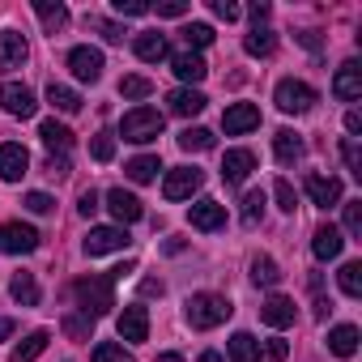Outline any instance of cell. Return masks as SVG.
<instances>
[{
	"mask_svg": "<svg viewBox=\"0 0 362 362\" xmlns=\"http://www.w3.org/2000/svg\"><path fill=\"white\" fill-rule=\"evenodd\" d=\"M273 47H277V35H273V30H264V26H256V30L243 39V52H247V56H260V60H264V56H273Z\"/></svg>",
	"mask_w": 362,
	"mask_h": 362,
	"instance_id": "32",
	"label": "cell"
},
{
	"mask_svg": "<svg viewBox=\"0 0 362 362\" xmlns=\"http://www.w3.org/2000/svg\"><path fill=\"white\" fill-rule=\"evenodd\" d=\"M298 43H303V47H311V52H320V35H311V30H307V35H298Z\"/></svg>",
	"mask_w": 362,
	"mask_h": 362,
	"instance_id": "57",
	"label": "cell"
},
{
	"mask_svg": "<svg viewBox=\"0 0 362 362\" xmlns=\"http://www.w3.org/2000/svg\"><path fill=\"white\" fill-rule=\"evenodd\" d=\"M132 52H136L145 64H158V60H166V35H158V30H141V35L132 39Z\"/></svg>",
	"mask_w": 362,
	"mask_h": 362,
	"instance_id": "23",
	"label": "cell"
},
{
	"mask_svg": "<svg viewBox=\"0 0 362 362\" xmlns=\"http://www.w3.org/2000/svg\"><path fill=\"white\" fill-rule=\"evenodd\" d=\"M77 209H81L86 218H90V214H98V192H94V188H90V192H81V201H77Z\"/></svg>",
	"mask_w": 362,
	"mask_h": 362,
	"instance_id": "52",
	"label": "cell"
},
{
	"mask_svg": "<svg viewBox=\"0 0 362 362\" xmlns=\"http://www.w3.org/2000/svg\"><path fill=\"white\" fill-rule=\"evenodd\" d=\"M111 286H115V281H111V277H98V273L81 277V281L73 286V294H77V303H81V315H90V320L107 315V311L115 307V290H111Z\"/></svg>",
	"mask_w": 362,
	"mask_h": 362,
	"instance_id": "1",
	"label": "cell"
},
{
	"mask_svg": "<svg viewBox=\"0 0 362 362\" xmlns=\"http://www.w3.org/2000/svg\"><path fill=\"white\" fill-rule=\"evenodd\" d=\"M128 273H136V260H124V264H119V269H111L107 277H111V281H124Z\"/></svg>",
	"mask_w": 362,
	"mask_h": 362,
	"instance_id": "53",
	"label": "cell"
},
{
	"mask_svg": "<svg viewBox=\"0 0 362 362\" xmlns=\"http://www.w3.org/2000/svg\"><path fill=\"white\" fill-rule=\"evenodd\" d=\"M22 205H26L30 214H52V209H56V201H52L47 192H26V201H22Z\"/></svg>",
	"mask_w": 362,
	"mask_h": 362,
	"instance_id": "49",
	"label": "cell"
},
{
	"mask_svg": "<svg viewBox=\"0 0 362 362\" xmlns=\"http://www.w3.org/2000/svg\"><path fill=\"white\" fill-rule=\"evenodd\" d=\"M47 341H52V337H47V328H35V332H30V337L13 349V362H35V358L47 349Z\"/></svg>",
	"mask_w": 362,
	"mask_h": 362,
	"instance_id": "33",
	"label": "cell"
},
{
	"mask_svg": "<svg viewBox=\"0 0 362 362\" xmlns=\"http://www.w3.org/2000/svg\"><path fill=\"white\" fill-rule=\"evenodd\" d=\"M205 94L201 90H192V86H184V90H175L170 98H166V107H170V115H184V119H192V115H201L205 111Z\"/></svg>",
	"mask_w": 362,
	"mask_h": 362,
	"instance_id": "21",
	"label": "cell"
},
{
	"mask_svg": "<svg viewBox=\"0 0 362 362\" xmlns=\"http://www.w3.org/2000/svg\"><path fill=\"white\" fill-rule=\"evenodd\" d=\"M197 362H226V358H222V354H214V349H205V354H201Z\"/></svg>",
	"mask_w": 362,
	"mask_h": 362,
	"instance_id": "59",
	"label": "cell"
},
{
	"mask_svg": "<svg viewBox=\"0 0 362 362\" xmlns=\"http://www.w3.org/2000/svg\"><path fill=\"white\" fill-rule=\"evenodd\" d=\"M345 128H349V132H362V115H358V111H349V115H345Z\"/></svg>",
	"mask_w": 362,
	"mask_h": 362,
	"instance_id": "58",
	"label": "cell"
},
{
	"mask_svg": "<svg viewBox=\"0 0 362 362\" xmlns=\"http://www.w3.org/2000/svg\"><path fill=\"white\" fill-rule=\"evenodd\" d=\"M230 298H222V294H192L188 303H184V315H188V324L192 328H218V324H226L230 320Z\"/></svg>",
	"mask_w": 362,
	"mask_h": 362,
	"instance_id": "2",
	"label": "cell"
},
{
	"mask_svg": "<svg viewBox=\"0 0 362 362\" xmlns=\"http://www.w3.org/2000/svg\"><path fill=\"white\" fill-rule=\"evenodd\" d=\"M43 170H47V175H52V179H69V158H64V153H60V158H56V153H52V158H47V162H43Z\"/></svg>",
	"mask_w": 362,
	"mask_h": 362,
	"instance_id": "50",
	"label": "cell"
},
{
	"mask_svg": "<svg viewBox=\"0 0 362 362\" xmlns=\"http://www.w3.org/2000/svg\"><path fill=\"white\" fill-rule=\"evenodd\" d=\"M252 281H256V286H277V281H281L277 260H273V256H256V260H252Z\"/></svg>",
	"mask_w": 362,
	"mask_h": 362,
	"instance_id": "34",
	"label": "cell"
},
{
	"mask_svg": "<svg viewBox=\"0 0 362 362\" xmlns=\"http://www.w3.org/2000/svg\"><path fill=\"white\" fill-rule=\"evenodd\" d=\"M332 94H337L341 103L362 98V69H358V60H345V64L337 69V77H332Z\"/></svg>",
	"mask_w": 362,
	"mask_h": 362,
	"instance_id": "14",
	"label": "cell"
},
{
	"mask_svg": "<svg viewBox=\"0 0 362 362\" xmlns=\"http://www.w3.org/2000/svg\"><path fill=\"white\" fill-rule=\"evenodd\" d=\"M341 158H345V166L362 179V149H358V141H354V136H345V141H341Z\"/></svg>",
	"mask_w": 362,
	"mask_h": 362,
	"instance_id": "44",
	"label": "cell"
},
{
	"mask_svg": "<svg viewBox=\"0 0 362 362\" xmlns=\"http://www.w3.org/2000/svg\"><path fill=\"white\" fill-rule=\"evenodd\" d=\"M9 332H13V320H0V341H5Z\"/></svg>",
	"mask_w": 362,
	"mask_h": 362,
	"instance_id": "60",
	"label": "cell"
},
{
	"mask_svg": "<svg viewBox=\"0 0 362 362\" xmlns=\"http://www.w3.org/2000/svg\"><path fill=\"white\" fill-rule=\"evenodd\" d=\"M119 337L124 341H145L149 337V311L141 303H132V307L119 311Z\"/></svg>",
	"mask_w": 362,
	"mask_h": 362,
	"instance_id": "19",
	"label": "cell"
},
{
	"mask_svg": "<svg viewBox=\"0 0 362 362\" xmlns=\"http://www.w3.org/2000/svg\"><path fill=\"white\" fill-rule=\"evenodd\" d=\"M328 349H332L337 358H354V354H358V328H354V324H337V328L328 332Z\"/></svg>",
	"mask_w": 362,
	"mask_h": 362,
	"instance_id": "26",
	"label": "cell"
},
{
	"mask_svg": "<svg viewBox=\"0 0 362 362\" xmlns=\"http://www.w3.org/2000/svg\"><path fill=\"white\" fill-rule=\"evenodd\" d=\"M162 111L158 107H132L128 115H124V124H119V136L124 141H132V145H149V141H158L162 136Z\"/></svg>",
	"mask_w": 362,
	"mask_h": 362,
	"instance_id": "3",
	"label": "cell"
},
{
	"mask_svg": "<svg viewBox=\"0 0 362 362\" xmlns=\"http://www.w3.org/2000/svg\"><path fill=\"white\" fill-rule=\"evenodd\" d=\"M90 328H94V320H90V315H64V332H69V337L86 341V337H90Z\"/></svg>",
	"mask_w": 362,
	"mask_h": 362,
	"instance_id": "46",
	"label": "cell"
},
{
	"mask_svg": "<svg viewBox=\"0 0 362 362\" xmlns=\"http://www.w3.org/2000/svg\"><path fill=\"white\" fill-rule=\"evenodd\" d=\"M222 128H226V136H243V132L260 128V107H252V103H235V107H226Z\"/></svg>",
	"mask_w": 362,
	"mask_h": 362,
	"instance_id": "11",
	"label": "cell"
},
{
	"mask_svg": "<svg viewBox=\"0 0 362 362\" xmlns=\"http://www.w3.org/2000/svg\"><path fill=\"white\" fill-rule=\"evenodd\" d=\"M247 13H252V22H256V26H260V22H264V18H269V0H256V5H252V9H247Z\"/></svg>",
	"mask_w": 362,
	"mask_h": 362,
	"instance_id": "56",
	"label": "cell"
},
{
	"mask_svg": "<svg viewBox=\"0 0 362 362\" xmlns=\"http://www.w3.org/2000/svg\"><path fill=\"white\" fill-rule=\"evenodd\" d=\"M39 136H43V145H47L52 153H69V149H73V132H69V124H60V119H43Z\"/></svg>",
	"mask_w": 362,
	"mask_h": 362,
	"instance_id": "25",
	"label": "cell"
},
{
	"mask_svg": "<svg viewBox=\"0 0 362 362\" xmlns=\"http://www.w3.org/2000/svg\"><path fill=\"white\" fill-rule=\"evenodd\" d=\"M170 69H175L179 81H188V86H192V81H205V73H209V64H205L197 52H175V56H170Z\"/></svg>",
	"mask_w": 362,
	"mask_h": 362,
	"instance_id": "22",
	"label": "cell"
},
{
	"mask_svg": "<svg viewBox=\"0 0 362 362\" xmlns=\"http://www.w3.org/2000/svg\"><path fill=\"white\" fill-rule=\"evenodd\" d=\"M158 9V18H184L188 13V0H158V5H149V13Z\"/></svg>",
	"mask_w": 362,
	"mask_h": 362,
	"instance_id": "48",
	"label": "cell"
},
{
	"mask_svg": "<svg viewBox=\"0 0 362 362\" xmlns=\"http://www.w3.org/2000/svg\"><path fill=\"white\" fill-rule=\"evenodd\" d=\"M86 26H90V30H98L107 43H124V26L107 22V18H94V13H90V18H86Z\"/></svg>",
	"mask_w": 362,
	"mask_h": 362,
	"instance_id": "38",
	"label": "cell"
},
{
	"mask_svg": "<svg viewBox=\"0 0 362 362\" xmlns=\"http://www.w3.org/2000/svg\"><path fill=\"white\" fill-rule=\"evenodd\" d=\"M47 103H52L60 115H77V111H81V94H77V90H69V86H60V81H52V86H47Z\"/></svg>",
	"mask_w": 362,
	"mask_h": 362,
	"instance_id": "27",
	"label": "cell"
},
{
	"mask_svg": "<svg viewBox=\"0 0 362 362\" xmlns=\"http://www.w3.org/2000/svg\"><path fill=\"white\" fill-rule=\"evenodd\" d=\"M69 69H73L77 81H98L107 64H103V52L98 47H73L69 52Z\"/></svg>",
	"mask_w": 362,
	"mask_h": 362,
	"instance_id": "9",
	"label": "cell"
},
{
	"mask_svg": "<svg viewBox=\"0 0 362 362\" xmlns=\"http://www.w3.org/2000/svg\"><path fill=\"white\" fill-rule=\"evenodd\" d=\"M111 9L119 18H145L149 13V0H111Z\"/></svg>",
	"mask_w": 362,
	"mask_h": 362,
	"instance_id": "45",
	"label": "cell"
},
{
	"mask_svg": "<svg viewBox=\"0 0 362 362\" xmlns=\"http://www.w3.org/2000/svg\"><path fill=\"white\" fill-rule=\"evenodd\" d=\"M26 56H30V47L18 30H0V69H22Z\"/></svg>",
	"mask_w": 362,
	"mask_h": 362,
	"instance_id": "20",
	"label": "cell"
},
{
	"mask_svg": "<svg viewBox=\"0 0 362 362\" xmlns=\"http://www.w3.org/2000/svg\"><path fill=\"white\" fill-rule=\"evenodd\" d=\"M26 166H30V153H26V145H0V179L5 184H18V179L26 175Z\"/></svg>",
	"mask_w": 362,
	"mask_h": 362,
	"instance_id": "15",
	"label": "cell"
},
{
	"mask_svg": "<svg viewBox=\"0 0 362 362\" xmlns=\"http://www.w3.org/2000/svg\"><path fill=\"white\" fill-rule=\"evenodd\" d=\"M341 247H345V235H341L337 226H320V230L311 235V252H315V260H320V264L337 260V256H341Z\"/></svg>",
	"mask_w": 362,
	"mask_h": 362,
	"instance_id": "18",
	"label": "cell"
},
{
	"mask_svg": "<svg viewBox=\"0 0 362 362\" xmlns=\"http://www.w3.org/2000/svg\"><path fill=\"white\" fill-rule=\"evenodd\" d=\"M162 290H166V286H162L158 277H145V281H141V294H145V298H153V294H162Z\"/></svg>",
	"mask_w": 362,
	"mask_h": 362,
	"instance_id": "54",
	"label": "cell"
},
{
	"mask_svg": "<svg viewBox=\"0 0 362 362\" xmlns=\"http://www.w3.org/2000/svg\"><path fill=\"white\" fill-rule=\"evenodd\" d=\"M107 209H111V218H115L119 226H132V222L145 218L141 201H136L132 192H124V188H111V192H107Z\"/></svg>",
	"mask_w": 362,
	"mask_h": 362,
	"instance_id": "12",
	"label": "cell"
},
{
	"mask_svg": "<svg viewBox=\"0 0 362 362\" xmlns=\"http://www.w3.org/2000/svg\"><path fill=\"white\" fill-rule=\"evenodd\" d=\"M286 354H290V345H286V341H277V337H273V341H269V358H273V362H281V358H286Z\"/></svg>",
	"mask_w": 362,
	"mask_h": 362,
	"instance_id": "55",
	"label": "cell"
},
{
	"mask_svg": "<svg viewBox=\"0 0 362 362\" xmlns=\"http://www.w3.org/2000/svg\"><path fill=\"white\" fill-rule=\"evenodd\" d=\"M307 197H311V205H320V209L341 205V179H337V175H307Z\"/></svg>",
	"mask_w": 362,
	"mask_h": 362,
	"instance_id": "10",
	"label": "cell"
},
{
	"mask_svg": "<svg viewBox=\"0 0 362 362\" xmlns=\"http://www.w3.org/2000/svg\"><path fill=\"white\" fill-rule=\"evenodd\" d=\"M264 218V192H247L243 197V226H256Z\"/></svg>",
	"mask_w": 362,
	"mask_h": 362,
	"instance_id": "41",
	"label": "cell"
},
{
	"mask_svg": "<svg viewBox=\"0 0 362 362\" xmlns=\"http://www.w3.org/2000/svg\"><path fill=\"white\" fill-rule=\"evenodd\" d=\"M90 153H94V162H111L115 158V132H98L90 141Z\"/></svg>",
	"mask_w": 362,
	"mask_h": 362,
	"instance_id": "40",
	"label": "cell"
},
{
	"mask_svg": "<svg viewBox=\"0 0 362 362\" xmlns=\"http://www.w3.org/2000/svg\"><path fill=\"white\" fill-rule=\"evenodd\" d=\"M345 235H362V201H349L345 205Z\"/></svg>",
	"mask_w": 362,
	"mask_h": 362,
	"instance_id": "47",
	"label": "cell"
},
{
	"mask_svg": "<svg viewBox=\"0 0 362 362\" xmlns=\"http://www.w3.org/2000/svg\"><path fill=\"white\" fill-rule=\"evenodd\" d=\"M0 107H5L9 115H18V119H30V115L39 111L35 90L22 86V81H5V86H0Z\"/></svg>",
	"mask_w": 362,
	"mask_h": 362,
	"instance_id": "7",
	"label": "cell"
},
{
	"mask_svg": "<svg viewBox=\"0 0 362 362\" xmlns=\"http://www.w3.org/2000/svg\"><path fill=\"white\" fill-rule=\"evenodd\" d=\"M188 222L197 226V230H222L226 226V205H218V201H197L192 209H188Z\"/></svg>",
	"mask_w": 362,
	"mask_h": 362,
	"instance_id": "16",
	"label": "cell"
},
{
	"mask_svg": "<svg viewBox=\"0 0 362 362\" xmlns=\"http://www.w3.org/2000/svg\"><path fill=\"white\" fill-rule=\"evenodd\" d=\"M90 362H132V354L119 341H98L94 354H90Z\"/></svg>",
	"mask_w": 362,
	"mask_h": 362,
	"instance_id": "37",
	"label": "cell"
},
{
	"mask_svg": "<svg viewBox=\"0 0 362 362\" xmlns=\"http://www.w3.org/2000/svg\"><path fill=\"white\" fill-rule=\"evenodd\" d=\"M273 103H277V111H286V115H303V111H311V107H315V90H311L307 81L286 77V81H277Z\"/></svg>",
	"mask_w": 362,
	"mask_h": 362,
	"instance_id": "4",
	"label": "cell"
},
{
	"mask_svg": "<svg viewBox=\"0 0 362 362\" xmlns=\"http://www.w3.org/2000/svg\"><path fill=\"white\" fill-rule=\"evenodd\" d=\"M201 184H205V170H197V166H175V170H166V179H162V197H166V201H184V197H192Z\"/></svg>",
	"mask_w": 362,
	"mask_h": 362,
	"instance_id": "5",
	"label": "cell"
},
{
	"mask_svg": "<svg viewBox=\"0 0 362 362\" xmlns=\"http://www.w3.org/2000/svg\"><path fill=\"white\" fill-rule=\"evenodd\" d=\"M273 197H277V205H281L286 214H294V209H298V192L290 188V179H277V184H273Z\"/></svg>",
	"mask_w": 362,
	"mask_h": 362,
	"instance_id": "42",
	"label": "cell"
},
{
	"mask_svg": "<svg viewBox=\"0 0 362 362\" xmlns=\"http://www.w3.org/2000/svg\"><path fill=\"white\" fill-rule=\"evenodd\" d=\"M337 281H341V290H345L349 298H362V264H358V260H349V264L337 273Z\"/></svg>",
	"mask_w": 362,
	"mask_h": 362,
	"instance_id": "36",
	"label": "cell"
},
{
	"mask_svg": "<svg viewBox=\"0 0 362 362\" xmlns=\"http://www.w3.org/2000/svg\"><path fill=\"white\" fill-rule=\"evenodd\" d=\"M158 362H184L179 354H158Z\"/></svg>",
	"mask_w": 362,
	"mask_h": 362,
	"instance_id": "61",
	"label": "cell"
},
{
	"mask_svg": "<svg viewBox=\"0 0 362 362\" xmlns=\"http://www.w3.org/2000/svg\"><path fill=\"white\" fill-rule=\"evenodd\" d=\"M260 320H264L269 328H290V324L298 320V307H294V298H286V294H273V298L260 307Z\"/></svg>",
	"mask_w": 362,
	"mask_h": 362,
	"instance_id": "17",
	"label": "cell"
},
{
	"mask_svg": "<svg viewBox=\"0 0 362 362\" xmlns=\"http://www.w3.org/2000/svg\"><path fill=\"white\" fill-rule=\"evenodd\" d=\"M35 13H39V22L47 26V35H56V30L69 26V9H64V5H52V0H35Z\"/></svg>",
	"mask_w": 362,
	"mask_h": 362,
	"instance_id": "31",
	"label": "cell"
},
{
	"mask_svg": "<svg viewBox=\"0 0 362 362\" xmlns=\"http://www.w3.org/2000/svg\"><path fill=\"white\" fill-rule=\"evenodd\" d=\"M39 247V230L26 222H5L0 226V252L5 256H30Z\"/></svg>",
	"mask_w": 362,
	"mask_h": 362,
	"instance_id": "6",
	"label": "cell"
},
{
	"mask_svg": "<svg viewBox=\"0 0 362 362\" xmlns=\"http://www.w3.org/2000/svg\"><path fill=\"white\" fill-rule=\"evenodd\" d=\"M226 349H230V362H260V341L252 332H235Z\"/></svg>",
	"mask_w": 362,
	"mask_h": 362,
	"instance_id": "28",
	"label": "cell"
},
{
	"mask_svg": "<svg viewBox=\"0 0 362 362\" xmlns=\"http://www.w3.org/2000/svg\"><path fill=\"white\" fill-rule=\"evenodd\" d=\"M252 170H256V153H252V149H226V158H222V179H226L230 188H239Z\"/></svg>",
	"mask_w": 362,
	"mask_h": 362,
	"instance_id": "13",
	"label": "cell"
},
{
	"mask_svg": "<svg viewBox=\"0 0 362 362\" xmlns=\"http://www.w3.org/2000/svg\"><path fill=\"white\" fill-rule=\"evenodd\" d=\"M209 9H214V13H218V18H222V22H235V18H239V13H243V9H239V5H235V0H214V5H209Z\"/></svg>",
	"mask_w": 362,
	"mask_h": 362,
	"instance_id": "51",
	"label": "cell"
},
{
	"mask_svg": "<svg viewBox=\"0 0 362 362\" xmlns=\"http://www.w3.org/2000/svg\"><path fill=\"white\" fill-rule=\"evenodd\" d=\"M179 145L188 153H205V149H214V132L209 128H184L179 132Z\"/></svg>",
	"mask_w": 362,
	"mask_h": 362,
	"instance_id": "35",
	"label": "cell"
},
{
	"mask_svg": "<svg viewBox=\"0 0 362 362\" xmlns=\"http://www.w3.org/2000/svg\"><path fill=\"white\" fill-rule=\"evenodd\" d=\"M273 153H277V162H303V153H307V145H303V136L298 132H290V128H281L277 136H273Z\"/></svg>",
	"mask_w": 362,
	"mask_h": 362,
	"instance_id": "24",
	"label": "cell"
},
{
	"mask_svg": "<svg viewBox=\"0 0 362 362\" xmlns=\"http://www.w3.org/2000/svg\"><path fill=\"white\" fill-rule=\"evenodd\" d=\"M124 247H128L124 226H94L86 235V256H107V252H124Z\"/></svg>",
	"mask_w": 362,
	"mask_h": 362,
	"instance_id": "8",
	"label": "cell"
},
{
	"mask_svg": "<svg viewBox=\"0 0 362 362\" xmlns=\"http://www.w3.org/2000/svg\"><path fill=\"white\" fill-rule=\"evenodd\" d=\"M9 294H13L22 307H39V281H35V273H13Z\"/></svg>",
	"mask_w": 362,
	"mask_h": 362,
	"instance_id": "29",
	"label": "cell"
},
{
	"mask_svg": "<svg viewBox=\"0 0 362 362\" xmlns=\"http://www.w3.org/2000/svg\"><path fill=\"white\" fill-rule=\"evenodd\" d=\"M124 170H128V179H132V184H153V179H158V170H162V162H158L153 153H141V158H132Z\"/></svg>",
	"mask_w": 362,
	"mask_h": 362,
	"instance_id": "30",
	"label": "cell"
},
{
	"mask_svg": "<svg viewBox=\"0 0 362 362\" xmlns=\"http://www.w3.org/2000/svg\"><path fill=\"white\" fill-rule=\"evenodd\" d=\"M184 39H188V52H192V47H209V43H214V26L192 22V26H184Z\"/></svg>",
	"mask_w": 362,
	"mask_h": 362,
	"instance_id": "39",
	"label": "cell"
},
{
	"mask_svg": "<svg viewBox=\"0 0 362 362\" xmlns=\"http://www.w3.org/2000/svg\"><path fill=\"white\" fill-rule=\"evenodd\" d=\"M119 94H124V98H149L153 86H149L145 77H124V81H119Z\"/></svg>",
	"mask_w": 362,
	"mask_h": 362,
	"instance_id": "43",
	"label": "cell"
}]
</instances>
